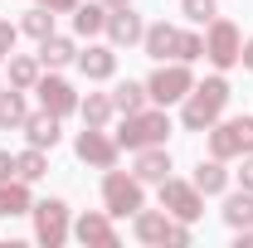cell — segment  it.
Returning a JSON list of instances; mask_svg holds the SVG:
<instances>
[{"label":"cell","mask_w":253,"mask_h":248,"mask_svg":"<svg viewBox=\"0 0 253 248\" xmlns=\"http://www.w3.org/2000/svg\"><path fill=\"white\" fill-rule=\"evenodd\" d=\"M34 93H39V107H49L54 117H73L78 112V93H73V83L59 78V73H39Z\"/></svg>","instance_id":"obj_10"},{"label":"cell","mask_w":253,"mask_h":248,"mask_svg":"<svg viewBox=\"0 0 253 248\" xmlns=\"http://www.w3.org/2000/svg\"><path fill=\"white\" fill-rule=\"evenodd\" d=\"M107 44L112 49H131V44H141V34H146V20L126 5V10H107Z\"/></svg>","instance_id":"obj_12"},{"label":"cell","mask_w":253,"mask_h":248,"mask_svg":"<svg viewBox=\"0 0 253 248\" xmlns=\"http://www.w3.org/2000/svg\"><path fill=\"white\" fill-rule=\"evenodd\" d=\"M73 151H78L83 165H93V170H112L117 156H122V146H117V136H107V126H83L78 141H73Z\"/></svg>","instance_id":"obj_9"},{"label":"cell","mask_w":253,"mask_h":248,"mask_svg":"<svg viewBox=\"0 0 253 248\" xmlns=\"http://www.w3.org/2000/svg\"><path fill=\"white\" fill-rule=\"evenodd\" d=\"M102 30H107V5H102V0H88V5L78 0V10H73V34H78V39H93V34H102Z\"/></svg>","instance_id":"obj_20"},{"label":"cell","mask_w":253,"mask_h":248,"mask_svg":"<svg viewBox=\"0 0 253 248\" xmlns=\"http://www.w3.org/2000/svg\"><path fill=\"white\" fill-rule=\"evenodd\" d=\"M175 59H180V63H195V59H205V34H195V30H180V39H175Z\"/></svg>","instance_id":"obj_29"},{"label":"cell","mask_w":253,"mask_h":248,"mask_svg":"<svg viewBox=\"0 0 253 248\" xmlns=\"http://www.w3.org/2000/svg\"><path fill=\"white\" fill-rule=\"evenodd\" d=\"M136 161H131V175L141 180V185H161L175 165H170V151L166 146H146V151H131Z\"/></svg>","instance_id":"obj_15"},{"label":"cell","mask_w":253,"mask_h":248,"mask_svg":"<svg viewBox=\"0 0 253 248\" xmlns=\"http://www.w3.org/2000/svg\"><path fill=\"white\" fill-rule=\"evenodd\" d=\"M34 5H44V10H54V15H73V10H78V0H34Z\"/></svg>","instance_id":"obj_34"},{"label":"cell","mask_w":253,"mask_h":248,"mask_svg":"<svg viewBox=\"0 0 253 248\" xmlns=\"http://www.w3.org/2000/svg\"><path fill=\"white\" fill-rule=\"evenodd\" d=\"M190 88H195V73H190V63H180V59L156 63V73L146 78V93H151L156 107H175V102H185Z\"/></svg>","instance_id":"obj_5"},{"label":"cell","mask_w":253,"mask_h":248,"mask_svg":"<svg viewBox=\"0 0 253 248\" xmlns=\"http://www.w3.org/2000/svg\"><path fill=\"white\" fill-rule=\"evenodd\" d=\"M224 165H229V161H219V156L200 161V165H195V175H190L195 190H200V195H224V190H229V170H224Z\"/></svg>","instance_id":"obj_19"},{"label":"cell","mask_w":253,"mask_h":248,"mask_svg":"<svg viewBox=\"0 0 253 248\" xmlns=\"http://www.w3.org/2000/svg\"><path fill=\"white\" fill-rule=\"evenodd\" d=\"M20 34H30V39H49L54 34V10H44V5H34L20 15Z\"/></svg>","instance_id":"obj_28"},{"label":"cell","mask_w":253,"mask_h":248,"mask_svg":"<svg viewBox=\"0 0 253 248\" xmlns=\"http://www.w3.org/2000/svg\"><path fill=\"white\" fill-rule=\"evenodd\" d=\"M30 214H34V239H39L44 248H63L68 244L73 219H68V205H63V200H39Z\"/></svg>","instance_id":"obj_7"},{"label":"cell","mask_w":253,"mask_h":248,"mask_svg":"<svg viewBox=\"0 0 253 248\" xmlns=\"http://www.w3.org/2000/svg\"><path fill=\"white\" fill-rule=\"evenodd\" d=\"M166 136H170L166 107L146 102L141 112H126L122 131H117V146H122V151H146V146H166Z\"/></svg>","instance_id":"obj_2"},{"label":"cell","mask_w":253,"mask_h":248,"mask_svg":"<svg viewBox=\"0 0 253 248\" xmlns=\"http://www.w3.org/2000/svg\"><path fill=\"white\" fill-rule=\"evenodd\" d=\"M234 234H239V239H234L239 248H253V224H249V229H234Z\"/></svg>","instance_id":"obj_36"},{"label":"cell","mask_w":253,"mask_h":248,"mask_svg":"<svg viewBox=\"0 0 253 248\" xmlns=\"http://www.w3.org/2000/svg\"><path fill=\"white\" fill-rule=\"evenodd\" d=\"M10 88H20V93H34V83H39V73H44V63L39 54H10Z\"/></svg>","instance_id":"obj_22"},{"label":"cell","mask_w":253,"mask_h":248,"mask_svg":"<svg viewBox=\"0 0 253 248\" xmlns=\"http://www.w3.org/2000/svg\"><path fill=\"white\" fill-rule=\"evenodd\" d=\"M73 59H78V44H73L68 34H49V39H39V63H44V68H68Z\"/></svg>","instance_id":"obj_21"},{"label":"cell","mask_w":253,"mask_h":248,"mask_svg":"<svg viewBox=\"0 0 253 248\" xmlns=\"http://www.w3.org/2000/svg\"><path fill=\"white\" fill-rule=\"evenodd\" d=\"M34 209V195H30V180H0V219H15V214H30Z\"/></svg>","instance_id":"obj_18"},{"label":"cell","mask_w":253,"mask_h":248,"mask_svg":"<svg viewBox=\"0 0 253 248\" xmlns=\"http://www.w3.org/2000/svg\"><path fill=\"white\" fill-rule=\"evenodd\" d=\"M15 175H20V180H44V175H49V151H44V146H25V151L15 156Z\"/></svg>","instance_id":"obj_26"},{"label":"cell","mask_w":253,"mask_h":248,"mask_svg":"<svg viewBox=\"0 0 253 248\" xmlns=\"http://www.w3.org/2000/svg\"><path fill=\"white\" fill-rule=\"evenodd\" d=\"M146 102H151V93H146V83H136V78H126V83L112 88V107H117L122 117H126V112H141Z\"/></svg>","instance_id":"obj_27"},{"label":"cell","mask_w":253,"mask_h":248,"mask_svg":"<svg viewBox=\"0 0 253 248\" xmlns=\"http://www.w3.org/2000/svg\"><path fill=\"white\" fill-rule=\"evenodd\" d=\"M161 209H166L170 219L195 224V219L205 214V195L195 190V180H175V175H166V180H161Z\"/></svg>","instance_id":"obj_8"},{"label":"cell","mask_w":253,"mask_h":248,"mask_svg":"<svg viewBox=\"0 0 253 248\" xmlns=\"http://www.w3.org/2000/svg\"><path fill=\"white\" fill-rule=\"evenodd\" d=\"M239 190H253V151L239 156Z\"/></svg>","instance_id":"obj_33"},{"label":"cell","mask_w":253,"mask_h":248,"mask_svg":"<svg viewBox=\"0 0 253 248\" xmlns=\"http://www.w3.org/2000/svg\"><path fill=\"white\" fill-rule=\"evenodd\" d=\"M0 88H5V78H0Z\"/></svg>","instance_id":"obj_39"},{"label":"cell","mask_w":253,"mask_h":248,"mask_svg":"<svg viewBox=\"0 0 253 248\" xmlns=\"http://www.w3.org/2000/svg\"><path fill=\"white\" fill-rule=\"evenodd\" d=\"M205 141H210V156L239 161V156L253 151V117H219V122L205 131Z\"/></svg>","instance_id":"obj_4"},{"label":"cell","mask_w":253,"mask_h":248,"mask_svg":"<svg viewBox=\"0 0 253 248\" xmlns=\"http://www.w3.org/2000/svg\"><path fill=\"white\" fill-rule=\"evenodd\" d=\"M175 39H180V30L175 25H166V20H156V25H146V34H141V49H146V59H175Z\"/></svg>","instance_id":"obj_16"},{"label":"cell","mask_w":253,"mask_h":248,"mask_svg":"<svg viewBox=\"0 0 253 248\" xmlns=\"http://www.w3.org/2000/svg\"><path fill=\"white\" fill-rule=\"evenodd\" d=\"M229 97H234V93H229V78H224V73L195 83V88L185 93V102H180V122H185V131H210V126L224 117Z\"/></svg>","instance_id":"obj_1"},{"label":"cell","mask_w":253,"mask_h":248,"mask_svg":"<svg viewBox=\"0 0 253 248\" xmlns=\"http://www.w3.org/2000/svg\"><path fill=\"white\" fill-rule=\"evenodd\" d=\"M107 10H126V5H136V0H102Z\"/></svg>","instance_id":"obj_38"},{"label":"cell","mask_w":253,"mask_h":248,"mask_svg":"<svg viewBox=\"0 0 253 248\" xmlns=\"http://www.w3.org/2000/svg\"><path fill=\"white\" fill-rule=\"evenodd\" d=\"M15 39H20V25H10V20H0V63L15 54Z\"/></svg>","instance_id":"obj_32"},{"label":"cell","mask_w":253,"mask_h":248,"mask_svg":"<svg viewBox=\"0 0 253 248\" xmlns=\"http://www.w3.org/2000/svg\"><path fill=\"white\" fill-rule=\"evenodd\" d=\"M239 63H244V68H253V39H244V54H239Z\"/></svg>","instance_id":"obj_37"},{"label":"cell","mask_w":253,"mask_h":248,"mask_svg":"<svg viewBox=\"0 0 253 248\" xmlns=\"http://www.w3.org/2000/svg\"><path fill=\"white\" fill-rule=\"evenodd\" d=\"M224 224L229 229H249L253 224V190H224Z\"/></svg>","instance_id":"obj_24"},{"label":"cell","mask_w":253,"mask_h":248,"mask_svg":"<svg viewBox=\"0 0 253 248\" xmlns=\"http://www.w3.org/2000/svg\"><path fill=\"white\" fill-rule=\"evenodd\" d=\"M0 180H15V156L0 151Z\"/></svg>","instance_id":"obj_35"},{"label":"cell","mask_w":253,"mask_h":248,"mask_svg":"<svg viewBox=\"0 0 253 248\" xmlns=\"http://www.w3.org/2000/svg\"><path fill=\"white\" fill-rule=\"evenodd\" d=\"M73 239L88 248H117V224L107 209H83L78 224H73Z\"/></svg>","instance_id":"obj_11"},{"label":"cell","mask_w":253,"mask_h":248,"mask_svg":"<svg viewBox=\"0 0 253 248\" xmlns=\"http://www.w3.org/2000/svg\"><path fill=\"white\" fill-rule=\"evenodd\" d=\"M146 205V185L131 175V170H102V209L112 219H131L136 209Z\"/></svg>","instance_id":"obj_3"},{"label":"cell","mask_w":253,"mask_h":248,"mask_svg":"<svg viewBox=\"0 0 253 248\" xmlns=\"http://www.w3.org/2000/svg\"><path fill=\"white\" fill-rule=\"evenodd\" d=\"M30 117V102L20 88H0V131H20Z\"/></svg>","instance_id":"obj_23"},{"label":"cell","mask_w":253,"mask_h":248,"mask_svg":"<svg viewBox=\"0 0 253 248\" xmlns=\"http://www.w3.org/2000/svg\"><path fill=\"white\" fill-rule=\"evenodd\" d=\"M78 112H83V126H107L112 117H117L112 93H88V97H78Z\"/></svg>","instance_id":"obj_25"},{"label":"cell","mask_w":253,"mask_h":248,"mask_svg":"<svg viewBox=\"0 0 253 248\" xmlns=\"http://www.w3.org/2000/svg\"><path fill=\"white\" fill-rule=\"evenodd\" d=\"M180 15H185L190 25H210L219 15V0H180Z\"/></svg>","instance_id":"obj_30"},{"label":"cell","mask_w":253,"mask_h":248,"mask_svg":"<svg viewBox=\"0 0 253 248\" xmlns=\"http://www.w3.org/2000/svg\"><path fill=\"white\" fill-rule=\"evenodd\" d=\"M239 54H244V30H239L234 20L214 15V20L205 25V59L214 63L219 73H229V68L239 63Z\"/></svg>","instance_id":"obj_6"},{"label":"cell","mask_w":253,"mask_h":248,"mask_svg":"<svg viewBox=\"0 0 253 248\" xmlns=\"http://www.w3.org/2000/svg\"><path fill=\"white\" fill-rule=\"evenodd\" d=\"M63 117H54V112H49V107H39V112H30V117H25V126H20V131H25V141H30V146H44V151H54V146H59L63 141Z\"/></svg>","instance_id":"obj_14"},{"label":"cell","mask_w":253,"mask_h":248,"mask_svg":"<svg viewBox=\"0 0 253 248\" xmlns=\"http://www.w3.org/2000/svg\"><path fill=\"white\" fill-rule=\"evenodd\" d=\"M166 224H170V214H166V209H146V205H141V209H136V214H131V234H136V244H166Z\"/></svg>","instance_id":"obj_17"},{"label":"cell","mask_w":253,"mask_h":248,"mask_svg":"<svg viewBox=\"0 0 253 248\" xmlns=\"http://www.w3.org/2000/svg\"><path fill=\"white\" fill-rule=\"evenodd\" d=\"M78 73L88 78V83H107V78H117V49L112 44H88V49H78Z\"/></svg>","instance_id":"obj_13"},{"label":"cell","mask_w":253,"mask_h":248,"mask_svg":"<svg viewBox=\"0 0 253 248\" xmlns=\"http://www.w3.org/2000/svg\"><path fill=\"white\" fill-rule=\"evenodd\" d=\"M190 244V224L185 219H170V224H166V244L161 248H185Z\"/></svg>","instance_id":"obj_31"}]
</instances>
